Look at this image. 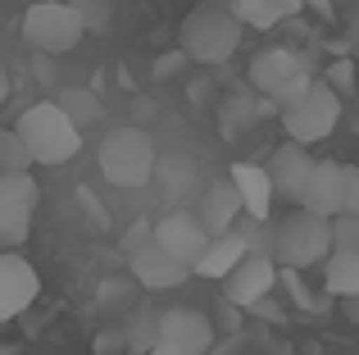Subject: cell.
<instances>
[{"mask_svg": "<svg viewBox=\"0 0 359 355\" xmlns=\"http://www.w3.org/2000/svg\"><path fill=\"white\" fill-rule=\"evenodd\" d=\"M146 355H187L182 347H173V342H155V347H150Z\"/></svg>", "mask_w": 359, "mask_h": 355, "instance_id": "obj_33", "label": "cell"}, {"mask_svg": "<svg viewBox=\"0 0 359 355\" xmlns=\"http://www.w3.org/2000/svg\"><path fill=\"white\" fill-rule=\"evenodd\" d=\"M0 201H23V205H36V201H41V187H36L32 169H23V173H0Z\"/></svg>", "mask_w": 359, "mask_h": 355, "instance_id": "obj_22", "label": "cell"}, {"mask_svg": "<svg viewBox=\"0 0 359 355\" xmlns=\"http://www.w3.org/2000/svg\"><path fill=\"white\" fill-rule=\"evenodd\" d=\"M155 342H164V337H159V319H150V314H137V319L128 323V347H137L141 355H146Z\"/></svg>", "mask_w": 359, "mask_h": 355, "instance_id": "obj_25", "label": "cell"}, {"mask_svg": "<svg viewBox=\"0 0 359 355\" xmlns=\"http://www.w3.org/2000/svg\"><path fill=\"white\" fill-rule=\"evenodd\" d=\"M60 105L73 114V123H78V128L100 123V114H105V105L96 100V91H87V87H64L60 91Z\"/></svg>", "mask_w": 359, "mask_h": 355, "instance_id": "obj_20", "label": "cell"}, {"mask_svg": "<svg viewBox=\"0 0 359 355\" xmlns=\"http://www.w3.org/2000/svg\"><path fill=\"white\" fill-rule=\"evenodd\" d=\"M36 164V155H32V146L23 142V133L18 128H5L0 133V173H23V169H32Z\"/></svg>", "mask_w": 359, "mask_h": 355, "instance_id": "obj_21", "label": "cell"}, {"mask_svg": "<svg viewBox=\"0 0 359 355\" xmlns=\"http://www.w3.org/2000/svg\"><path fill=\"white\" fill-rule=\"evenodd\" d=\"M332 250H337V228H332V219L305 210V205H300L296 214H287V219L273 228V260H278L282 269L323 264Z\"/></svg>", "mask_w": 359, "mask_h": 355, "instance_id": "obj_4", "label": "cell"}, {"mask_svg": "<svg viewBox=\"0 0 359 355\" xmlns=\"http://www.w3.org/2000/svg\"><path fill=\"white\" fill-rule=\"evenodd\" d=\"M73 9L82 14L87 32H105L109 18H114V5H109V0H73Z\"/></svg>", "mask_w": 359, "mask_h": 355, "instance_id": "obj_26", "label": "cell"}, {"mask_svg": "<svg viewBox=\"0 0 359 355\" xmlns=\"http://www.w3.org/2000/svg\"><path fill=\"white\" fill-rule=\"evenodd\" d=\"M187 60H191V55H187V51H182V46H177V51H173V55H164V60H159V64H155V78H173V69H182V64H187Z\"/></svg>", "mask_w": 359, "mask_h": 355, "instance_id": "obj_30", "label": "cell"}, {"mask_svg": "<svg viewBox=\"0 0 359 355\" xmlns=\"http://www.w3.org/2000/svg\"><path fill=\"white\" fill-rule=\"evenodd\" d=\"M273 5H278L282 18H291V14H300V9H305V0H273Z\"/></svg>", "mask_w": 359, "mask_h": 355, "instance_id": "obj_32", "label": "cell"}, {"mask_svg": "<svg viewBox=\"0 0 359 355\" xmlns=\"http://www.w3.org/2000/svg\"><path fill=\"white\" fill-rule=\"evenodd\" d=\"M323 287L332 296H359V250H332L323 260Z\"/></svg>", "mask_w": 359, "mask_h": 355, "instance_id": "obj_18", "label": "cell"}, {"mask_svg": "<svg viewBox=\"0 0 359 355\" xmlns=\"http://www.w3.org/2000/svg\"><path fill=\"white\" fill-rule=\"evenodd\" d=\"M228 178L237 182V192H241V201H245V214L259 219V223H269L273 196H278V182H273L269 164H232Z\"/></svg>", "mask_w": 359, "mask_h": 355, "instance_id": "obj_15", "label": "cell"}, {"mask_svg": "<svg viewBox=\"0 0 359 355\" xmlns=\"http://www.w3.org/2000/svg\"><path fill=\"white\" fill-rule=\"evenodd\" d=\"M314 164L318 160L305 151V142H291V137H287V146H278V151H273V160H269V173H273V182H278V196L300 201V192H305Z\"/></svg>", "mask_w": 359, "mask_h": 355, "instance_id": "obj_14", "label": "cell"}, {"mask_svg": "<svg viewBox=\"0 0 359 355\" xmlns=\"http://www.w3.org/2000/svg\"><path fill=\"white\" fill-rule=\"evenodd\" d=\"M105 355H109V351H105Z\"/></svg>", "mask_w": 359, "mask_h": 355, "instance_id": "obj_35", "label": "cell"}, {"mask_svg": "<svg viewBox=\"0 0 359 355\" xmlns=\"http://www.w3.org/2000/svg\"><path fill=\"white\" fill-rule=\"evenodd\" d=\"M36 292H41L36 269L27 264L18 250H5V255H0V319H18V314L36 301Z\"/></svg>", "mask_w": 359, "mask_h": 355, "instance_id": "obj_10", "label": "cell"}, {"mask_svg": "<svg viewBox=\"0 0 359 355\" xmlns=\"http://www.w3.org/2000/svg\"><path fill=\"white\" fill-rule=\"evenodd\" d=\"M300 205L323 219H337L346 214V164H332V160H318L314 173H309L305 192H300Z\"/></svg>", "mask_w": 359, "mask_h": 355, "instance_id": "obj_11", "label": "cell"}, {"mask_svg": "<svg viewBox=\"0 0 359 355\" xmlns=\"http://www.w3.org/2000/svg\"><path fill=\"white\" fill-rule=\"evenodd\" d=\"M245 255H250V237H245L241 228L219 232V237L210 241V250L196 260V278H214V283H219V278H228Z\"/></svg>", "mask_w": 359, "mask_h": 355, "instance_id": "obj_17", "label": "cell"}, {"mask_svg": "<svg viewBox=\"0 0 359 355\" xmlns=\"http://www.w3.org/2000/svg\"><path fill=\"white\" fill-rule=\"evenodd\" d=\"M159 337L173 342V347H182L187 355H205L214 347V323L205 319L201 310H164L159 314Z\"/></svg>", "mask_w": 359, "mask_h": 355, "instance_id": "obj_12", "label": "cell"}, {"mask_svg": "<svg viewBox=\"0 0 359 355\" xmlns=\"http://www.w3.org/2000/svg\"><path fill=\"white\" fill-rule=\"evenodd\" d=\"M155 241H159V246H168L173 255H182L187 264H196V260H201L205 250H210L214 232L205 228V219H201V214L173 210V214H164V219L155 223Z\"/></svg>", "mask_w": 359, "mask_h": 355, "instance_id": "obj_9", "label": "cell"}, {"mask_svg": "<svg viewBox=\"0 0 359 355\" xmlns=\"http://www.w3.org/2000/svg\"><path fill=\"white\" fill-rule=\"evenodd\" d=\"M346 210L359 214V169L355 164H346Z\"/></svg>", "mask_w": 359, "mask_h": 355, "instance_id": "obj_31", "label": "cell"}, {"mask_svg": "<svg viewBox=\"0 0 359 355\" xmlns=\"http://www.w3.org/2000/svg\"><path fill=\"white\" fill-rule=\"evenodd\" d=\"M232 9H237V18L245 27H273V23H282V14H278V5H273V0H228Z\"/></svg>", "mask_w": 359, "mask_h": 355, "instance_id": "obj_23", "label": "cell"}, {"mask_svg": "<svg viewBox=\"0 0 359 355\" xmlns=\"http://www.w3.org/2000/svg\"><path fill=\"white\" fill-rule=\"evenodd\" d=\"M241 32H245V23L237 18V9L228 5V0H205V5H196L191 14L182 18V51L191 55L196 64H223V60H232L237 55V46H241Z\"/></svg>", "mask_w": 359, "mask_h": 355, "instance_id": "obj_1", "label": "cell"}, {"mask_svg": "<svg viewBox=\"0 0 359 355\" xmlns=\"http://www.w3.org/2000/svg\"><path fill=\"white\" fill-rule=\"evenodd\" d=\"M18 133L32 146L36 164H69L73 155L82 151V128L73 123V114L60 105V100H36L18 114Z\"/></svg>", "mask_w": 359, "mask_h": 355, "instance_id": "obj_3", "label": "cell"}, {"mask_svg": "<svg viewBox=\"0 0 359 355\" xmlns=\"http://www.w3.org/2000/svg\"><path fill=\"white\" fill-rule=\"evenodd\" d=\"M327 82H332L337 91H351V82H355V64H351V60H337L332 69H327Z\"/></svg>", "mask_w": 359, "mask_h": 355, "instance_id": "obj_29", "label": "cell"}, {"mask_svg": "<svg viewBox=\"0 0 359 355\" xmlns=\"http://www.w3.org/2000/svg\"><path fill=\"white\" fill-rule=\"evenodd\" d=\"M196 274V264H187L182 255H173L168 246H159L155 237L146 246L132 250V278H137L146 292H168V287H182Z\"/></svg>", "mask_w": 359, "mask_h": 355, "instance_id": "obj_7", "label": "cell"}, {"mask_svg": "<svg viewBox=\"0 0 359 355\" xmlns=\"http://www.w3.org/2000/svg\"><path fill=\"white\" fill-rule=\"evenodd\" d=\"M332 228H337V250H359V214H337L332 219Z\"/></svg>", "mask_w": 359, "mask_h": 355, "instance_id": "obj_27", "label": "cell"}, {"mask_svg": "<svg viewBox=\"0 0 359 355\" xmlns=\"http://www.w3.org/2000/svg\"><path fill=\"white\" fill-rule=\"evenodd\" d=\"M32 214H36V205H23V201H0V241H5L9 250H18V246L27 241Z\"/></svg>", "mask_w": 359, "mask_h": 355, "instance_id": "obj_19", "label": "cell"}, {"mask_svg": "<svg viewBox=\"0 0 359 355\" xmlns=\"http://www.w3.org/2000/svg\"><path fill=\"white\" fill-rule=\"evenodd\" d=\"M341 123V91L332 87L327 78H314V87L305 91L300 100H291L287 109H282V128H287L291 142H323V137H332V128Z\"/></svg>", "mask_w": 359, "mask_h": 355, "instance_id": "obj_6", "label": "cell"}, {"mask_svg": "<svg viewBox=\"0 0 359 355\" xmlns=\"http://www.w3.org/2000/svg\"><path fill=\"white\" fill-rule=\"evenodd\" d=\"M96 164H100V178L114 182V187H146V182H155L159 151H155L146 128L128 123V128H109L100 137Z\"/></svg>", "mask_w": 359, "mask_h": 355, "instance_id": "obj_2", "label": "cell"}, {"mask_svg": "<svg viewBox=\"0 0 359 355\" xmlns=\"http://www.w3.org/2000/svg\"><path fill=\"white\" fill-rule=\"evenodd\" d=\"M296 73H305V60H300L296 51H287V46H269V51H259L250 60V87L273 100Z\"/></svg>", "mask_w": 359, "mask_h": 355, "instance_id": "obj_13", "label": "cell"}, {"mask_svg": "<svg viewBox=\"0 0 359 355\" xmlns=\"http://www.w3.org/2000/svg\"><path fill=\"white\" fill-rule=\"evenodd\" d=\"M87 23L73 9V0H36L23 14V41L41 55H69L82 41Z\"/></svg>", "mask_w": 359, "mask_h": 355, "instance_id": "obj_5", "label": "cell"}, {"mask_svg": "<svg viewBox=\"0 0 359 355\" xmlns=\"http://www.w3.org/2000/svg\"><path fill=\"white\" fill-rule=\"evenodd\" d=\"M309 87H314V73H309V69H305V73H296V78H291V82H287V87H282V91H278V96H273V105H278V109H287V105H291V100H300V96H305V91H309Z\"/></svg>", "mask_w": 359, "mask_h": 355, "instance_id": "obj_28", "label": "cell"}, {"mask_svg": "<svg viewBox=\"0 0 359 355\" xmlns=\"http://www.w3.org/2000/svg\"><path fill=\"white\" fill-rule=\"evenodd\" d=\"M155 178H164V192H168V196H177V187H182V192L191 187L196 164H191V160H177V155H168V160H159Z\"/></svg>", "mask_w": 359, "mask_h": 355, "instance_id": "obj_24", "label": "cell"}, {"mask_svg": "<svg viewBox=\"0 0 359 355\" xmlns=\"http://www.w3.org/2000/svg\"><path fill=\"white\" fill-rule=\"evenodd\" d=\"M273 283H278V260H273L269 250H250V255H245L241 264L232 269L228 278H223V292H228L232 305H245V310H255L259 301H269Z\"/></svg>", "mask_w": 359, "mask_h": 355, "instance_id": "obj_8", "label": "cell"}, {"mask_svg": "<svg viewBox=\"0 0 359 355\" xmlns=\"http://www.w3.org/2000/svg\"><path fill=\"white\" fill-rule=\"evenodd\" d=\"M241 214H245V201H241V192H237V182H232V178H223V182L205 187L201 219H205V228H210L214 237H219V232H232Z\"/></svg>", "mask_w": 359, "mask_h": 355, "instance_id": "obj_16", "label": "cell"}, {"mask_svg": "<svg viewBox=\"0 0 359 355\" xmlns=\"http://www.w3.org/2000/svg\"><path fill=\"white\" fill-rule=\"evenodd\" d=\"M355 128H359V119H355Z\"/></svg>", "mask_w": 359, "mask_h": 355, "instance_id": "obj_34", "label": "cell"}]
</instances>
